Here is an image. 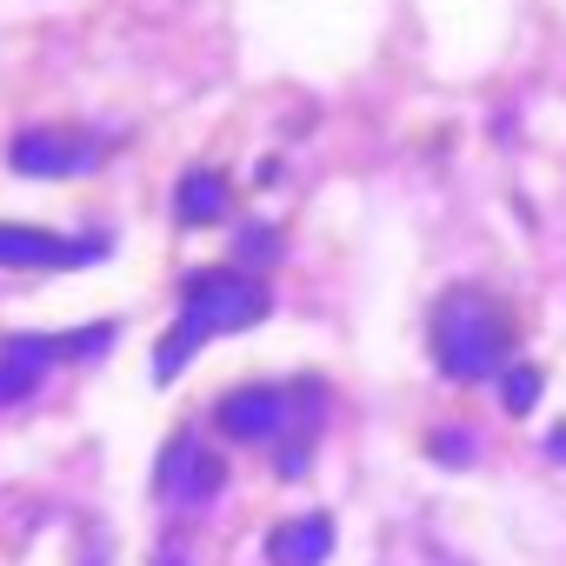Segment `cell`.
Instances as JSON below:
<instances>
[{"label": "cell", "instance_id": "6da1fadb", "mask_svg": "<svg viewBox=\"0 0 566 566\" xmlns=\"http://www.w3.org/2000/svg\"><path fill=\"white\" fill-rule=\"evenodd\" d=\"M266 307H273V294L247 266H193L180 280V321L154 347V380H174L213 334H240V327L266 321Z\"/></svg>", "mask_w": 566, "mask_h": 566}, {"label": "cell", "instance_id": "7a4b0ae2", "mask_svg": "<svg viewBox=\"0 0 566 566\" xmlns=\"http://www.w3.org/2000/svg\"><path fill=\"white\" fill-rule=\"evenodd\" d=\"M433 360L447 380H486L513 354V314L486 287H447L433 301Z\"/></svg>", "mask_w": 566, "mask_h": 566}, {"label": "cell", "instance_id": "3957f363", "mask_svg": "<svg viewBox=\"0 0 566 566\" xmlns=\"http://www.w3.org/2000/svg\"><path fill=\"white\" fill-rule=\"evenodd\" d=\"M314 413L321 407V394L307 387V400H294L287 387H240V394H227L220 407H213V427L227 433V440H240V447H266V440H280L294 427V413Z\"/></svg>", "mask_w": 566, "mask_h": 566}, {"label": "cell", "instance_id": "277c9868", "mask_svg": "<svg viewBox=\"0 0 566 566\" xmlns=\"http://www.w3.org/2000/svg\"><path fill=\"white\" fill-rule=\"evenodd\" d=\"M227 486V460L213 447H200V433H174L160 447V467H154V493L167 506H207L213 493Z\"/></svg>", "mask_w": 566, "mask_h": 566}, {"label": "cell", "instance_id": "5b68a950", "mask_svg": "<svg viewBox=\"0 0 566 566\" xmlns=\"http://www.w3.org/2000/svg\"><path fill=\"white\" fill-rule=\"evenodd\" d=\"M94 160H101V147H94L87 134H74V127H28V134H14V147H8V167L28 174V180H61V174L94 167Z\"/></svg>", "mask_w": 566, "mask_h": 566}, {"label": "cell", "instance_id": "8992f818", "mask_svg": "<svg viewBox=\"0 0 566 566\" xmlns=\"http://www.w3.org/2000/svg\"><path fill=\"white\" fill-rule=\"evenodd\" d=\"M101 253H107V240H67V233H48V227L0 220V266H87Z\"/></svg>", "mask_w": 566, "mask_h": 566}, {"label": "cell", "instance_id": "52a82bcc", "mask_svg": "<svg viewBox=\"0 0 566 566\" xmlns=\"http://www.w3.org/2000/svg\"><path fill=\"white\" fill-rule=\"evenodd\" d=\"M54 367V340L48 334H8L0 340V407H21Z\"/></svg>", "mask_w": 566, "mask_h": 566}, {"label": "cell", "instance_id": "ba28073f", "mask_svg": "<svg viewBox=\"0 0 566 566\" xmlns=\"http://www.w3.org/2000/svg\"><path fill=\"white\" fill-rule=\"evenodd\" d=\"M334 553V520L327 513H301V520H280L266 533V559L273 566H327Z\"/></svg>", "mask_w": 566, "mask_h": 566}, {"label": "cell", "instance_id": "9c48e42d", "mask_svg": "<svg viewBox=\"0 0 566 566\" xmlns=\"http://www.w3.org/2000/svg\"><path fill=\"white\" fill-rule=\"evenodd\" d=\"M227 207H233V193H227V180L220 174H187L180 180V193H174V213L187 220V227H207V220H227Z\"/></svg>", "mask_w": 566, "mask_h": 566}, {"label": "cell", "instance_id": "30bf717a", "mask_svg": "<svg viewBox=\"0 0 566 566\" xmlns=\"http://www.w3.org/2000/svg\"><path fill=\"white\" fill-rule=\"evenodd\" d=\"M107 347H114V327L101 321V327H87V334H61V340H54V360H61V354H67V360H101Z\"/></svg>", "mask_w": 566, "mask_h": 566}, {"label": "cell", "instance_id": "8fae6325", "mask_svg": "<svg viewBox=\"0 0 566 566\" xmlns=\"http://www.w3.org/2000/svg\"><path fill=\"white\" fill-rule=\"evenodd\" d=\"M427 453H433L440 467H467V460H473V433H467V427H433V433H427Z\"/></svg>", "mask_w": 566, "mask_h": 566}, {"label": "cell", "instance_id": "7c38bea8", "mask_svg": "<svg viewBox=\"0 0 566 566\" xmlns=\"http://www.w3.org/2000/svg\"><path fill=\"white\" fill-rule=\"evenodd\" d=\"M500 400H506V413H526V407L539 400V374H533V367H513L506 387H500Z\"/></svg>", "mask_w": 566, "mask_h": 566}, {"label": "cell", "instance_id": "4fadbf2b", "mask_svg": "<svg viewBox=\"0 0 566 566\" xmlns=\"http://www.w3.org/2000/svg\"><path fill=\"white\" fill-rule=\"evenodd\" d=\"M240 253H247V260H273V253H280V240H273V227H247V240H240Z\"/></svg>", "mask_w": 566, "mask_h": 566}, {"label": "cell", "instance_id": "5bb4252c", "mask_svg": "<svg viewBox=\"0 0 566 566\" xmlns=\"http://www.w3.org/2000/svg\"><path fill=\"white\" fill-rule=\"evenodd\" d=\"M553 453H559V460H566V427H553Z\"/></svg>", "mask_w": 566, "mask_h": 566}]
</instances>
